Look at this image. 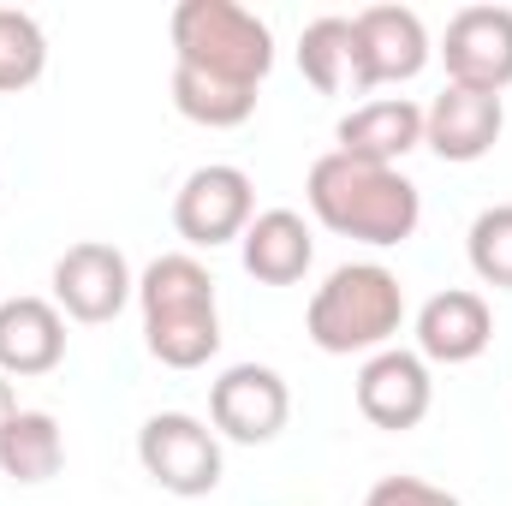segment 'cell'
<instances>
[{"label":"cell","instance_id":"1","mask_svg":"<svg viewBox=\"0 0 512 506\" xmlns=\"http://www.w3.org/2000/svg\"><path fill=\"white\" fill-rule=\"evenodd\" d=\"M304 197H310V215L328 233L376 245V251L405 245L417 233V221H423V197L399 167H370V161H352L340 149H328L310 167Z\"/></svg>","mask_w":512,"mask_h":506},{"label":"cell","instance_id":"2","mask_svg":"<svg viewBox=\"0 0 512 506\" xmlns=\"http://www.w3.org/2000/svg\"><path fill=\"white\" fill-rule=\"evenodd\" d=\"M143 304V346L167 370H203L221 352V304H215V274L191 251L155 256L137 280Z\"/></svg>","mask_w":512,"mask_h":506},{"label":"cell","instance_id":"3","mask_svg":"<svg viewBox=\"0 0 512 506\" xmlns=\"http://www.w3.org/2000/svg\"><path fill=\"white\" fill-rule=\"evenodd\" d=\"M399 322H405V286L382 262H340L310 292V310H304V334L328 358L387 352L393 334H399Z\"/></svg>","mask_w":512,"mask_h":506},{"label":"cell","instance_id":"4","mask_svg":"<svg viewBox=\"0 0 512 506\" xmlns=\"http://www.w3.org/2000/svg\"><path fill=\"white\" fill-rule=\"evenodd\" d=\"M173 66L262 90L274 66V30L239 0H179L173 6Z\"/></svg>","mask_w":512,"mask_h":506},{"label":"cell","instance_id":"5","mask_svg":"<svg viewBox=\"0 0 512 506\" xmlns=\"http://www.w3.org/2000/svg\"><path fill=\"white\" fill-rule=\"evenodd\" d=\"M137 465L155 489L179 501H203L221 489V435L191 411H155L137 429Z\"/></svg>","mask_w":512,"mask_h":506},{"label":"cell","instance_id":"6","mask_svg":"<svg viewBox=\"0 0 512 506\" xmlns=\"http://www.w3.org/2000/svg\"><path fill=\"white\" fill-rule=\"evenodd\" d=\"M256 221V185L245 167L233 161H209L197 167L179 197H173V227L191 251H215V245H233L245 239V227Z\"/></svg>","mask_w":512,"mask_h":506},{"label":"cell","instance_id":"7","mask_svg":"<svg viewBox=\"0 0 512 506\" xmlns=\"http://www.w3.org/2000/svg\"><path fill=\"white\" fill-rule=\"evenodd\" d=\"M137 298V280H131V262L120 245L108 239H84L54 262V310L84 322V328H102L114 322Z\"/></svg>","mask_w":512,"mask_h":506},{"label":"cell","instance_id":"8","mask_svg":"<svg viewBox=\"0 0 512 506\" xmlns=\"http://www.w3.org/2000/svg\"><path fill=\"white\" fill-rule=\"evenodd\" d=\"M441 60H447V84L501 96L512 84V6H465V12H453L447 36H441Z\"/></svg>","mask_w":512,"mask_h":506},{"label":"cell","instance_id":"9","mask_svg":"<svg viewBox=\"0 0 512 506\" xmlns=\"http://www.w3.org/2000/svg\"><path fill=\"white\" fill-rule=\"evenodd\" d=\"M286 417H292V393H286L280 370H268V364H233L209 387V423H215V435H227L239 447L274 441L286 429Z\"/></svg>","mask_w":512,"mask_h":506},{"label":"cell","instance_id":"10","mask_svg":"<svg viewBox=\"0 0 512 506\" xmlns=\"http://www.w3.org/2000/svg\"><path fill=\"white\" fill-rule=\"evenodd\" d=\"M352 36H358V90H382V84H411L429 66V30L411 6H364L352 12Z\"/></svg>","mask_w":512,"mask_h":506},{"label":"cell","instance_id":"11","mask_svg":"<svg viewBox=\"0 0 512 506\" xmlns=\"http://www.w3.org/2000/svg\"><path fill=\"white\" fill-rule=\"evenodd\" d=\"M358 411L376 423V429H417L435 405V381H429V364L405 346H387V352H370L364 370H358Z\"/></svg>","mask_w":512,"mask_h":506},{"label":"cell","instance_id":"12","mask_svg":"<svg viewBox=\"0 0 512 506\" xmlns=\"http://www.w3.org/2000/svg\"><path fill=\"white\" fill-rule=\"evenodd\" d=\"M495 340V316L483 304V292L447 286L417 310V358L423 364H477Z\"/></svg>","mask_w":512,"mask_h":506},{"label":"cell","instance_id":"13","mask_svg":"<svg viewBox=\"0 0 512 506\" xmlns=\"http://www.w3.org/2000/svg\"><path fill=\"white\" fill-rule=\"evenodd\" d=\"M507 131V108L501 96H483V90H459L447 84L429 108H423V143L441 155V161H483Z\"/></svg>","mask_w":512,"mask_h":506},{"label":"cell","instance_id":"14","mask_svg":"<svg viewBox=\"0 0 512 506\" xmlns=\"http://www.w3.org/2000/svg\"><path fill=\"white\" fill-rule=\"evenodd\" d=\"M66 358V316L54 298H6L0 304V376L30 381L60 370Z\"/></svg>","mask_w":512,"mask_h":506},{"label":"cell","instance_id":"15","mask_svg":"<svg viewBox=\"0 0 512 506\" xmlns=\"http://www.w3.org/2000/svg\"><path fill=\"white\" fill-rule=\"evenodd\" d=\"M340 155L352 161H370V167H399L417 143H423V108L411 96H382V102H364L340 120Z\"/></svg>","mask_w":512,"mask_h":506},{"label":"cell","instance_id":"16","mask_svg":"<svg viewBox=\"0 0 512 506\" xmlns=\"http://www.w3.org/2000/svg\"><path fill=\"white\" fill-rule=\"evenodd\" d=\"M239 262L262 286H298L316 262V239L298 209H262L239 239Z\"/></svg>","mask_w":512,"mask_h":506},{"label":"cell","instance_id":"17","mask_svg":"<svg viewBox=\"0 0 512 506\" xmlns=\"http://www.w3.org/2000/svg\"><path fill=\"white\" fill-rule=\"evenodd\" d=\"M60 465H66V435H60V423L48 417V411H12V423L0 429V477H12V483H48V477H60Z\"/></svg>","mask_w":512,"mask_h":506},{"label":"cell","instance_id":"18","mask_svg":"<svg viewBox=\"0 0 512 506\" xmlns=\"http://www.w3.org/2000/svg\"><path fill=\"white\" fill-rule=\"evenodd\" d=\"M298 72L310 78L316 96L358 90V36H352V18H340V12L310 18L304 36H298Z\"/></svg>","mask_w":512,"mask_h":506},{"label":"cell","instance_id":"19","mask_svg":"<svg viewBox=\"0 0 512 506\" xmlns=\"http://www.w3.org/2000/svg\"><path fill=\"white\" fill-rule=\"evenodd\" d=\"M173 108H179L191 126L233 131L256 114V90L227 84V78H209V72H191V66H173Z\"/></svg>","mask_w":512,"mask_h":506},{"label":"cell","instance_id":"20","mask_svg":"<svg viewBox=\"0 0 512 506\" xmlns=\"http://www.w3.org/2000/svg\"><path fill=\"white\" fill-rule=\"evenodd\" d=\"M42 72H48V36H42V24L30 12H18V6H0V96L30 90Z\"/></svg>","mask_w":512,"mask_h":506},{"label":"cell","instance_id":"21","mask_svg":"<svg viewBox=\"0 0 512 506\" xmlns=\"http://www.w3.org/2000/svg\"><path fill=\"white\" fill-rule=\"evenodd\" d=\"M465 256L477 268L483 286H501L512 292V203H495L471 221V239H465Z\"/></svg>","mask_w":512,"mask_h":506},{"label":"cell","instance_id":"22","mask_svg":"<svg viewBox=\"0 0 512 506\" xmlns=\"http://www.w3.org/2000/svg\"><path fill=\"white\" fill-rule=\"evenodd\" d=\"M364 506H465L459 495H447V489H435V483H423V477H382Z\"/></svg>","mask_w":512,"mask_h":506},{"label":"cell","instance_id":"23","mask_svg":"<svg viewBox=\"0 0 512 506\" xmlns=\"http://www.w3.org/2000/svg\"><path fill=\"white\" fill-rule=\"evenodd\" d=\"M12 411H18V393H12V381L0 376V429L12 423Z\"/></svg>","mask_w":512,"mask_h":506}]
</instances>
